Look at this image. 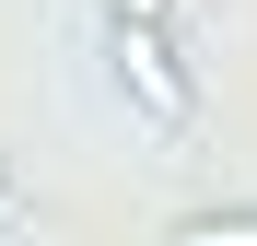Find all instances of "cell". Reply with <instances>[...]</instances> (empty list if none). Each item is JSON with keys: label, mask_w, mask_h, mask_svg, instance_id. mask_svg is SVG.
Here are the masks:
<instances>
[{"label": "cell", "mask_w": 257, "mask_h": 246, "mask_svg": "<svg viewBox=\"0 0 257 246\" xmlns=\"http://www.w3.org/2000/svg\"><path fill=\"white\" fill-rule=\"evenodd\" d=\"M105 70H117V94L141 106V129H187L199 117V82H187V59H176L164 24H105Z\"/></svg>", "instance_id": "cell-1"}, {"label": "cell", "mask_w": 257, "mask_h": 246, "mask_svg": "<svg viewBox=\"0 0 257 246\" xmlns=\"http://www.w3.org/2000/svg\"><path fill=\"white\" fill-rule=\"evenodd\" d=\"M164 246H257V199H199L164 223Z\"/></svg>", "instance_id": "cell-2"}, {"label": "cell", "mask_w": 257, "mask_h": 246, "mask_svg": "<svg viewBox=\"0 0 257 246\" xmlns=\"http://www.w3.org/2000/svg\"><path fill=\"white\" fill-rule=\"evenodd\" d=\"M105 24H176V0H105Z\"/></svg>", "instance_id": "cell-3"}]
</instances>
